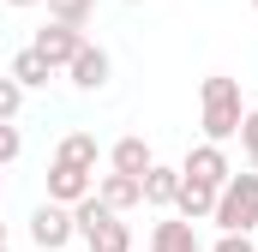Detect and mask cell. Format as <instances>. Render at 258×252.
Returning <instances> with one entry per match:
<instances>
[{"label": "cell", "mask_w": 258, "mask_h": 252, "mask_svg": "<svg viewBox=\"0 0 258 252\" xmlns=\"http://www.w3.org/2000/svg\"><path fill=\"white\" fill-rule=\"evenodd\" d=\"M6 6H42V0H6Z\"/></svg>", "instance_id": "21"}, {"label": "cell", "mask_w": 258, "mask_h": 252, "mask_svg": "<svg viewBox=\"0 0 258 252\" xmlns=\"http://www.w3.org/2000/svg\"><path fill=\"white\" fill-rule=\"evenodd\" d=\"M30 48L54 66V72H66V60L84 48V30H78V24H60V18H48V24L36 30V42H30Z\"/></svg>", "instance_id": "5"}, {"label": "cell", "mask_w": 258, "mask_h": 252, "mask_svg": "<svg viewBox=\"0 0 258 252\" xmlns=\"http://www.w3.org/2000/svg\"><path fill=\"white\" fill-rule=\"evenodd\" d=\"M54 162H72V168H96V132H66L54 144Z\"/></svg>", "instance_id": "15"}, {"label": "cell", "mask_w": 258, "mask_h": 252, "mask_svg": "<svg viewBox=\"0 0 258 252\" xmlns=\"http://www.w3.org/2000/svg\"><path fill=\"white\" fill-rule=\"evenodd\" d=\"M6 72H12V78H18V84H24V90H42V84H48V78H54V66L42 60V54H36V48H18V54H12V66H6Z\"/></svg>", "instance_id": "13"}, {"label": "cell", "mask_w": 258, "mask_h": 252, "mask_svg": "<svg viewBox=\"0 0 258 252\" xmlns=\"http://www.w3.org/2000/svg\"><path fill=\"white\" fill-rule=\"evenodd\" d=\"M42 6H48V18H60V24H78V30L96 18V0H42Z\"/></svg>", "instance_id": "16"}, {"label": "cell", "mask_w": 258, "mask_h": 252, "mask_svg": "<svg viewBox=\"0 0 258 252\" xmlns=\"http://www.w3.org/2000/svg\"><path fill=\"white\" fill-rule=\"evenodd\" d=\"M246 156H252V168H258V144H252V150H246Z\"/></svg>", "instance_id": "22"}, {"label": "cell", "mask_w": 258, "mask_h": 252, "mask_svg": "<svg viewBox=\"0 0 258 252\" xmlns=\"http://www.w3.org/2000/svg\"><path fill=\"white\" fill-rule=\"evenodd\" d=\"M174 210H180L186 222H210V210H216V186H204V180H186V174H180Z\"/></svg>", "instance_id": "11"}, {"label": "cell", "mask_w": 258, "mask_h": 252, "mask_svg": "<svg viewBox=\"0 0 258 252\" xmlns=\"http://www.w3.org/2000/svg\"><path fill=\"white\" fill-rule=\"evenodd\" d=\"M72 228H78V240L90 252H132V228L120 222V210H108L96 192H84L72 204Z\"/></svg>", "instance_id": "2"}, {"label": "cell", "mask_w": 258, "mask_h": 252, "mask_svg": "<svg viewBox=\"0 0 258 252\" xmlns=\"http://www.w3.org/2000/svg\"><path fill=\"white\" fill-rule=\"evenodd\" d=\"M0 246H6V222H0Z\"/></svg>", "instance_id": "23"}, {"label": "cell", "mask_w": 258, "mask_h": 252, "mask_svg": "<svg viewBox=\"0 0 258 252\" xmlns=\"http://www.w3.org/2000/svg\"><path fill=\"white\" fill-rule=\"evenodd\" d=\"M252 6H258V0H252Z\"/></svg>", "instance_id": "27"}, {"label": "cell", "mask_w": 258, "mask_h": 252, "mask_svg": "<svg viewBox=\"0 0 258 252\" xmlns=\"http://www.w3.org/2000/svg\"><path fill=\"white\" fill-rule=\"evenodd\" d=\"M180 174H186V180H204V186H222L234 168H228V150H222L216 138H204V144H192V150H186Z\"/></svg>", "instance_id": "6"}, {"label": "cell", "mask_w": 258, "mask_h": 252, "mask_svg": "<svg viewBox=\"0 0 258 252\" xmlns=\"http://www.w3.org/2000/svg\"><path fill=\"white\" fill-rule=\"evenodd\" d=\"M30 240H36L42 252H66L72 240H78V228H72V204H54V198L36 204V210H30Z\"/></svg>", "instance_id": "4"}, {"label": "cell", "mask_w": 258, "mask_h": 252, "mask_svg": "<svg viewBox=\"0 0 258 252\" xmlns=\"http://www.w3.org/2000/svg\"><path fill=\"white\" fill-rule=\"evenodd\" d=\"M150 252H204V246H198V228L186 216H168L150 228Z\"/></svg>", "instance_id": "10"}, {"label": "cell", "mask_w": 258, "mask_h": 252, "mask_svg": "<svg viewBox=\"0 0 258 252\" xmlns=\"http://www.w3.org/2000/svg\"><path fill=\"white\" fill-rule=\"evenodd\" d=\"M240 144H246V150L258 144V108H246V114H240Z\"/></svg>", "instance_id": "20"}, {"label": "cell", "mask_w": 258, "mask_h": 252, "mask_svg": "<svg viewBox=\"0 0 258 252\" xmlns=\"http://www.w3.org/2000/svg\"><path fill=\"white\" fill-rule=\"evenodd\" d=\"M210 222H216L222 234H252V228H258V168L228 174V180L216 186V210H210Z\"/></svg>", "instance_id": "3"}, {"label": "cell", "mask_w": 258, "mask_h": 252, "mask_svg": "<svg viewBox=\"0 0 258 252\" xmlns=\"http://www.w3.org/2000/svg\"><path fill=\"white\" fill-rule=\"evenodd\" d=\"M0 252H12V246H0Z\"/></svg>", "instance_id": "25"}, {"label": "cell", "mask_w": 258, "mask_h": 252, "mask_svg": "<svg viewBox=\"0 0 258 252\" xmlns=\"http://www.w3.org/2000/svg\"><path fill=\"white\" fill-rule=\"evenodd\" d=\"M132 6H138V0H132Z\"/></svg>", "instance_id": "26"}, {"label": "cell", "mask_w": 258, "mask_h": 252, "mask_svg": "<svg viewBox=\"0 0 258 252\" xmlns=\"http://www.w3.org/2000/svg\"><path fill=\"white\" fill-rule=\"evenodd\" d=\"M252 246H258V228H252Z\"/></svg>", "instance_id": "24"}, {"label": "cell", "mask_w": 258, "mask_h": 252, "mask_svg": "<svg viewBox=\"0 0 258 252\" xmlns=\"http://www.w3.org/2000/svg\"><path fill=\"white\" fill-rule=\"evenodd\" d=\"M108 72H114V66H108V48H96V42H84V48L66 60V78H72L78 90H102Z\"/></svg>", "instance_id": "8"}, {"label": "cell", "mask_w": 258, "mask_h": 252, "mask_svg": "<svg viewBox=\"0 0 258 252\" xmlns=\"http://www.w3.org/2000/svg\"><path fill=\"white\" fill-rule=\"evenodd\" d=\"M150 162H156V156H150V144H144L138 132H132V138H120V144L108 150V168H120V174H144Z\"/></svg>", "instance_id": "14"}, {"label": "cell", "mask_w": 258, "mask_h": 252, "mask_svg": "<svg viewBox=\"0 0 258 252\" xmlns=\"http://www.w3.org/2000/svg\"><path fill=\"white\" fill-rule=\"evenodd\" d=\"M240 114H246L240 84H234L228 72H210L204 90H198V126H204V138H216V144L240 138Z\"/></svg>", "instance_id": "1"}, {"label": "cell", "mask_w": 258, "mask_h": 252, "mask_svg": "<svg viewBox=\"0 0 258 252\" xmlns=\"http://www.w3.org/2000/svg\"><path fill=\"white\" fill-rule=\"evenodd\" d=\"M18 156H24V132H18L12 120H0V168L18 162Z\"/></svg>", "instance_id": "18"}, {"label": "cell", "mask_w": 258, "mask_h": 252, "mask_svg": "<svg viewBox=\"0 0 258 252\" xmlns=\"http://www.w3.org/2000/svg\"><path fill=\"white\" fill-rule=\"evenodd\" d=\"M96 198H102L108 210H120V216H126V210L144 204V180H138V174H120V168H108V174L96 180Z\"/></svg>", "instance_id": "9"}, {"label": "cell", "mask_w": 258, "mask_h": 252, "mask_svg": "<svg viewBox=\"0 0 258 252\" xmlns=\"http://www.w3.org/2000/svg\"><path fill=\"white\" fill-rule=\"evenodd\" d=\"M18 108H24V84L12 72H0V120H18Z\"/></svg>", "instance_id": "17"}, {"label": "cell", "mask_w": 258, "mask_h": 252, "mask_svg": "<svg viewBox=\"0 0 258 252\" xmlns=\"http://www.w3.org/2000/svg\"><path fill=\"white\" fill-rule=\"evenodd\" d=\"M210 252H258V246H252V234H222Z\"/></svg>", "instance_id": "19"}, {"label": "cell", "mask_w": 258, "mask_h": 252, "mask_svg": "<svg viewBox=\"0 0 258 252\" xmlns=\"http://www.w3.org/2000/svg\"><path fill=\"white\" fill-rule=\"evenodd\" d=\"M84 192H96V168H72V162H48V198H54V204H78Z\"/></svg>", "instance_id": "7"}, {"label": "cell", "mask_w": 258, "mask_h": 252, "mask_svg": "<svg viewBox=\"0 0 258 252\" xmlns=\"http://www.w3.org/2000/svg\"><path fill=\"white\" fill-rule=\"evenodd\" d=\"M144 204H156V210H174V192H180V168H162V162H150L144 174Z\"/></svg>", "instance_id": "12"}]
</instances>
